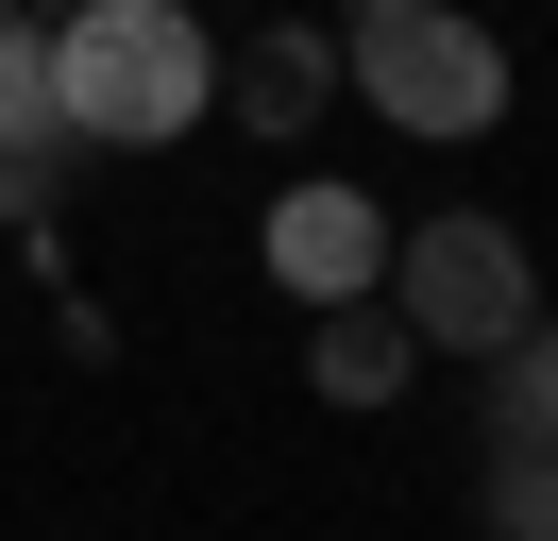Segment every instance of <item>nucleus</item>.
Here are the masks:
<instances>
[{
	"label": "nucleus",
	"instance_id": "obj_1",
	"mask_svg": "<svg viewBox=\"0 0 558 541\" xmlns=\"http://www.w3.org/2000/svg\"><path fill=\"white\" fill-rule=\"evenodd\" d=\"M204 101H220V51H204L186 0H69V17H51V119H69V135L170 153Z\"/></svg>",
	"mask_w": 558,
	"mask_h": 541
},
{
	"label": "nucleus",
	"instance_id": "obj_2",
	"mask_svg": "<svg viewBox=\"0 0 558 541\" xmlns=\"http://www.w3.org/2000/svg\"><path fill=\"white\" fill-rule=\"evenodd\" d=\"M339 85L373 101V119H407V135H490V119H508L490 17H440V0H373L355 51H339Z\"/></svg>",
	"mask_w": 558,
	"mask_h": 541
},
{
	"label": "nucleus",
	"instance_id": "obj_3",
	"mask_svg": "<svg viewBox=\"0 0 558 541\" xmlns=\"http://www.w3.org/2000/svg\"><path fill=\"white\" fill-rule=\"evenodd\" d=\"M373 304L423 338V356H490V338L542 322V288H524V237H508V220H407V237H389V270H373Z\"/></svg>",
	"mask_w": 558,
	"mask_h": 541
},
{
	"label": "nucleus",
	"instance_id": "obj_4",
	"mask_svg": "<svg viewBox=\"0 0 558 541\" xmlns=\"http://www.w3.org/2000/svg\"><path fill=\"white\" fill-rule=\"evenodd\" d=\"M51 169H69V119H51V17L0 0V220L51 254Z\"/></svg>",
	"mask_w": 558,
	"mask_h": 541
},
{
	"label": "nucleus",
	"instance_id": "obj_5",
	"mask_svg": "<svg viewBox=\"0 0 558 541\" xmlns=\"http://www.w3.org/2000/svg\"><path fill=\"white\" fill-rule=\"evenodd\" d=\"M373 270H389V220H373L355 187H288V203H271V288H305V304H355Z\"/></svg>",
	"mask_w": 558,
	"mask_h": 541
},
{
	"label": "nucleus",
	"instance_id": "obj_6",
	"mask_svg": "<svg viewBox=\"0 0 558 541\" xmlns=\"http://www.w3.org/2000/svg\"><path fill=\"white\" fill-rule=\"evenodd\" d=\"M407 372H423V338L389 322L373 288H355V304H305V389H322V406H389Z\"/></svg>",
	"mask_w": 558,
	"mask_h": 541
},
{
	"label": "nucleus",
	"instance_id": "obj_7",
	"mask_svg": "<svg viewBox=\"0 0 558 541\" xmlns=\"http://www.w3.org/2000/svg\"><path fill=\"white\" fill-rule=\"evenodd\" d=\"M322 85H339V51H322V17H271L238 68H220V101H238L254 135H305L322 119Z\"/></svg>",
	"mask_w": 558,
	"mask_h": 541
},
{
	"label": "nucleus",
	"instance_id": "obj_8",
	"mask_svg": "<svg viewBox=\"0 0 558 541\" xmlns=\"http://www.w3.org/2000/svg\"><path fill=\"white\" fill-rule=\"evenodd\" d=\"M490 541H558V473H542V440H490Z\"/></svg>",
	"mask_w": 558,
	"mask_h": 541
},
{
	"label": "nucleus",
	"instance_id": "obj_9",
	"mask_svg": "<svg viewBox=\"0 0 558 541\" xmlns=\"http://www.w3.org/2000/svg\"><path fill=\"white\" fill-rule=\"evenodd\" d=\"M339 17H373V0H339Z\"/></svg>",
	"mask_w": 558,
	"mask_h": 541
},
{
	"label": "nucleus",
	"instance_id": "obj_10",
	"mask_svg": "<svg viewBox=\"0 0 558 541\" xmlns=\"http://www.w3.org/2000/svg\"><path fill=\"white\" fill-rule=\"evenodd\" d=\"M35 17H69V0H35Z\"/></svg>",
	"mask_w": 558,
	"mask_h": 541
}]
</instances>
